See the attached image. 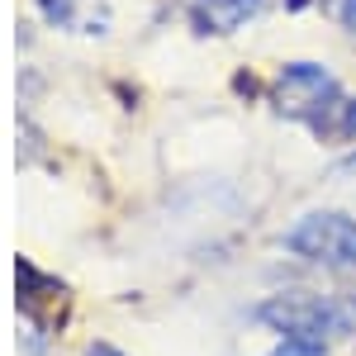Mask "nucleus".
Here are the masks:
<instances>
[{"label": "nucleus", "instance_id": "obj_4", "mask_svg": "<svg viewBox=\"0 0 356 356\" xmlns=\"http://www.w3.org/2000/svg\"><path fill=\"white\" fill-rule=\"evenodd\" d=\"M261 10H266V0H195L191 24H195V33L223 38V33H238L247 19H257Z\"/></svg>", "mask_w": 356, "mask_h": 356}, {"label": "nucleus", "instance_id": "obj_8", "mask_svg": "<svg viewBox=\"0 0 356 356\" xmlns=\"http://www.w3.org/2000/svg\"><path fill=\"white\" fill-rule=\"evenodd\" d=\"M86 356H124V352H119V347H110V342H90V347H86Z\"/></svg>", "mask_w": 356, "mask_h": 356}, {"label": "nucleus", "instance_id": "obj_5", "mask_svg": "<svg viewBox=\"0 0 356 356\" xmlns=\"http://www.w3.org/2000/svg\"><path fill=\"white\" fill-rule=\"evenodd\" d=\"M271 356H323V347H318V342H295V337H280V347H275Z\"/></svg>", "mask_w": 356, "mask_h": 356}, {"label": "nucleus", "instance_id": "obj_3", "mask_svg": "<svg viewBox=\"0 0 356 356\" xmlns=\"http://www.w3.org/2000/svg\"><path fill=\"white\" fill-rule=\"evenodd\" d=\"M271 100H275L280 114L323 129V114L342 110V86H337V76H332L328 67H318V62H285V67L275 72Z\"/></svg>", "mask_w": 356, "mask_h": 356}, {"label": "nucleus", "instance_id": "obj_2", "mask_svg": "<svg viewBox=\"0 0 356 356\" xmlns=\"http://www.w3.org/2000/svg\"><path fill=\"white\" fill-rule=\"evenodd\" d=\"M285 252L328 271H356V219L337 209H314L285 233Z\"/></svg>", "mask_w": 356, "mask_h": 356}, {"label": "nucleus", "instance_id": "obj_9", "mask_svg": "<svg viewBox=\"0 0 356 356\" xmlns=\"http://www.w3.org/2000/svg\"><path fill=\"white\" fill-rule=\"evenodd\" d=\"M347 166H356V152H352V157H347Z\"/></svg>", "mask_w": 356, "mask_h": 356}, {"label": "nucleus", "instance_id": "obj_6", "mask_svg": "<svg viewBox=\"0 0 356 356\" xmlns=\"http://www.w3.org/2000/svg\"><path fill=\"white\" fill-rule=\"evenodd\" d=\"M332 15L347 33H356V0H332Z\"/></svg>", "mask_w": 356, "mask_h": 356}, {"label": "nucleus", "instance_id": "obj_1", "mask_svg": "<svg viewBox=\"0 0 356 356\" xmlns=\"http://www.w3.org/2000/svg\"><path fill=\"white\" fill-rule=\"evenodd\" d=\"M257 318L280 337L318 342V347L352 332V314L337 300H323V295H275V300H266L257 309Z\"/></svg>", "mask_w": 356, "mask_h": 356}, {"label": "nucleus", "instance_id": "obj_7", "mask_svg": "<svg viewBox=\"0 0 356 356\" xmlns=\"http://www.w3.org/2000/svg\"><path fill=\"white\" fill-rule=\"evenodd\" d=\"M342 134L356 138V100H352V105H342Z\"/></svg>", "mask_w": 356, "mask_h": 356}]
</instances>
